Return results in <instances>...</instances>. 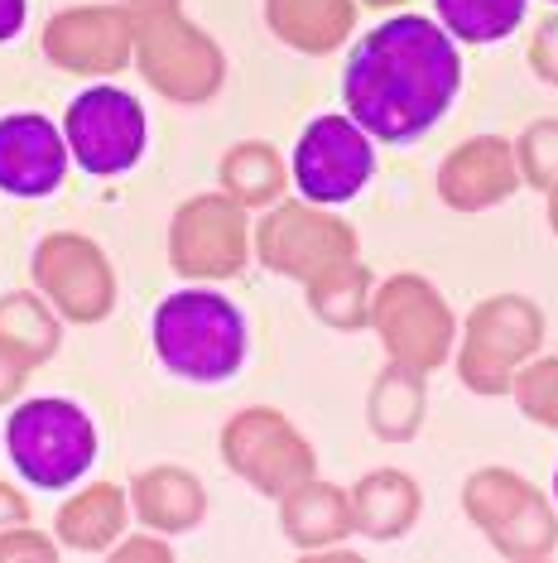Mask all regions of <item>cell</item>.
Returning <instances> with one entry per match:
<instances>
[{"instance_id": "cell-6", "label": "cell", "mask_w": 558, "mask_h": 563, "mask_svg": "<svg viewBox=\"0 0 558 563\" xmlns=\"http://www.w3.org/2000/svg\"><path fill=\"white\" fill-rule=\"evenodd\" d=\"M371 328L390 362L418 376L448 366L458 347V318L448 299L414 271H400L371 289Z\"/></svg>"}, {"instance_id": "cell-27", "label": "cell", "mask_w": 558, "mask_h": 563, "mask_svg": "<svg viewBox=\"0 0 558 563\" xmlns=\"http://www.w3.org/2000/svg\"><path fill=\"white\" fill-rule=\"evenodd\" d=\"M511 400L520 405V415L529 419V424L558 433V356H529L525 366L511 376Z\"/></svg>"}, {"instance_id": "cell-22", "label": "cell", "mask_w": 558, "mask_h": 563, "mask_svg": "<svg viewBox=\"0 0 558 563\" xmlns=\"http://www.w3.org/2000/svg\"><path fill=\"white\" fill-rule=\"evenodd\" d=\"M63 342V318L44 294H0V352H10L24 371H40L58 356Z\"/></svg>"}, {"instance_id": "cell-26", "label": "cell", "mask_w": 558, "mask_h": 563, "mask_svg": "<svg viewBox=\"0 0 558 563\" xmlns=\"http://www.w3.org/2000/svg\"><path fill=\"white\" fill-rule=\"evenodd\" d=\"M525 10L529 0H434V20L448 30V40L472 48L511 40Z\"/></svg>"}, {"instance_id": "cell-33", "label": "cell", "mask_w": 558, "mask_h": 563, "mask_svg": "<svg viewBox=\"0 0 558 563\" xmlns=\"http://www.w3.org/2000/svg\"><path fill=\"white\" fill-rule=\"evenodd\" d=\"M24 380H30V371H24L10 352H0V409H5L10 400H20Z\"/></svg>"}, {"instance_id": "cell-30", "label": "cell", "mask_w": 558, "mask_h": 563, "mask_svg": "<svg viewBox=\"0 0 558 563\" xmlns=\"http://www.w3.org/2000/svg\"><path fill=\"white\" fill-rule=\"evenodd\" d=\"M525 58H529V73H535L539 82L558 87V10L539 24L535 34H529V54Z\"/></svg>"}, {"instance_id": "cell-11", "label": "cell", "mask_w": 558, "mask_h": 563, "mask_svg": "<svg viewBox=\"0 0 558 563\" xmlns=\"http://www.w3.org/2000/svg\"><path fill=\"white\" fill-rule=\"evenodd\" d=\"M376 178V140L361 131L347 111L309 121L289 155V184L303 202L319 208H342Z\"/></svg>"}, {"instance_id": "cell-29", "label": "cell", "mask_w": 558, "mask_h": 563, "mask_svg": "<svg viewBox=\"0 0 558 563\" xmlns=\"http://www.w3.org/2000/svg\"><path fill=\"white\" fill-rule=\"evenodd\" d=\"M20 559H30V563H54V559H58V544L48 540V534L30 530V525H15V530L0 534V563H20Z\"/></svg>"}, {"instance_id": "cell-21", "label": "cell", "mask_w": 558, "mask_h": 563, "mask_svg": "<svg viewBox=\"0 0 558 563\" xmlns=\"http://www.w3.org/2000/svg\"><path fill=\"white\" fill-rule=\"evenodd\" d=\"M279 530L303 554L342 544L351 534V496L337 482H319V477L299 482L289 496H279Z\"/></svg>"}, {"instance_id": "cell-23", "label": "cell", "mask_w": 558, "mask_h": 563, "mask_svg": "<svg viewBox=\"0 0 558 563\" xmlns=\"http://www.w3.org/2000/svg\"><path fill=\"white\" fill-rule=\"evenodd\" d=\"M222 194L236 198L241 208H275L279 198H284L289 188V159L279 155L275 145H265V140H241L222 155Z\"/></svg>"}, {"instance_id": "cell-5", "label": "cell", "mask_w": 558, "mask_h": 563, "mask_svg": "<svg viewBox=\"0 0 558 563\" xmlns=\"http://www.w3.org/2000/svg\"><path fill=\"white\" fill-rule=\"evenodd\" d=\"M467 520L487 534V544L511 563H539L558 549V506L529 477L511 467H477L462 482Z\"/></svg>"}, {"instance_id": "cell-4", "label": "cell", "mask_w": 558, "mask_h": 563, "mask_svg": "<svg viewBox=\"0 0 558 563\" xmlns=\"http://www.w3.org/2000/svg\"><path fill=\"white\" fill-rule=\"evenodd\" d=\"M131 63L140 68V78L174 107H202L226 82V54L183 10H140Z\"/></svg>"}, {"instance_id": "cell-39", "label": "cell", "mask_w": 558, "mask_h": 563, "mask_svg": "<svg viewBox=\"0 0 558 563\" xmlns=\"http://www.w3.org/2000/svg\"><path fill=\"white\" fill-rule=\"evenodd\" d=\"M549 5H558V0H549Z\"/></svg>"}, {"instance_id": "cell-31", "label": "cell", "mask_w": 558, "mask_h": 563, "mask_svg": "<svg viewBox=\"0 0 558 563\" xmlns=\"http://www.w3.org/2000/svg\"><path fill=\"white\" fill-rule=\"evenodd\" d=\"M107 559H116V563H135V559H149V563H169L174 559V549L164 544V534H135V540H116L111 544V554Z\"/></svg>"}, {"instance_id": "cell-34", "label": "cell", "mask_w": 558, "mask_h": 563, "mask_svg": "<svg viewBox=\"0 0 558 563\" xmlns=\"http://www.w3.org/2000/svg\"><path fill=\"white\" fill-rule=\"evenodd\" d=\"M24 20H30V0H0V44L20 40Z\"/></svg>"}, {"instance_id": "cell-35", "label": "cell", "mask_w": 558, "mask_h": 563, "mask_svg": "<svg viewBox=\"0 0 558 563\" xmlns=\"http://www.w3.org/2000/svg\"><path fill=\"white\" fill-rule=\"evenodd\" d=\"M131 15H140V10H179V0H121Z\"/></svg>"}, {"instance_id": "cell-12", "label": "cell", "mask_w": 558, "mask_h": 563, "mask_svg": "<svg viewBox=\"0 0 558 563\" xmlns=\"http://www.w3.org/2000/svg\"><path fill=\"white\" fill-rule=\"evenodd\" d=\"M250 222L246 208L226 194H198L179 202L169 222V265L188 285H222L236 279L250 261Z\"/></svg>"}, {"instance_id": "cell-17", "label": "cell", "mask_w": 558, "mask_h": 563, "mask_svg": "<svg viewBox=\"0 0 558 563\" xmlns=\"http://www.w3.org/2000/svg\"><path fill=\"white\" fill-rule=\"evenodd\" d=\"M131 516L155 534H188L198 530L208 516V492L188 467L179 463H159L131 477Z\"/></svg>"}, {"instance_id": "cell-20", "label": "cell", "mask_w": 558, "mask_h": 563, "mask_svg": "<svg viewBox=\"0 0 558 563\" xmlns=\"http://www.w3.org/2000/svg\"><path fill=\"white\" fill-rule=\"evenodd\" d=\"M125 516H131V492L116 482H87L58 506L54 540L72 554H111V544L125 534Z\"/></svg>"}, {"instance_id": "cell-14", "label": "cell", "mask_w": 558, "mask_h": 563, "mask_svg": "<svg viewBox=\"0 0 558 563\" xmlns=\"http://www.w3.org/2000/svg\"><path fill=\"white\" fill-rule=\"evenodd\" d=\"M44 58L72 78H116L135 58V15L125 5H72L44 24Z\"/></svg>"}, {"instance_id": "cell-15", "label": "cell", "mask_w": 558, "mask_h": 563, "mask_svg": "<svg viewBox=\"0 0 558 563\" xmlns=\"http://www.w3.org/2000/svg\"><path fill=\"white\" fill-rule=\"evenodd\" d=\"M68 140L63 125L44 111H10L0 117V194L5 198H48L68 178Z\"/></svg>"}, {"instance_id": "cell-38", "label": "cell", "mask_w": 558, "mask_h": 563, "mask_svg": "<svg viewBox=\"0 0 558 563\" xmlns=\"http://www.w3.org/2000/svg\"><path fill=\"white\" fill-rule=\"evenodd\" d=\"M554 506H558V467H554Z\"/></svg>"}, {"instance_id": "cell-25", "label": "cell", "mask_w": 558, "mask_h": 563, "mask_svg": "<svg viewBox=\"0 0 558 563\" xmlns=\"http://www.w3.org/2000/svg\"><path fill=\"white\" fill-rule=\"evenodd\" d=\"M371 289H376V275L366 271L361 261L337 265V271H327V275H319V279H309V285H303L313 318L327 323L333 332L371 328Z\"/></svg>"}, {"instance_id": "cell-9", "label": "cell", "mask_w": 558, "mask_h": 563, "mask_svg": "<svg viewBox=\"0 0 558 563\" xmlns=\"http://www.w3.org/2000/svg\"><path fill=\"white\" fill-rule=\"evenodd\" d=\"M222 463L236 472L250 492L270 496H289L299 482L319 477V453L313 443L294 429V419L279 415L275 405H250L236 409L222 429Z\"/></svg>"}, {"instance_id": "cell-36", "label": "cell", "mask_w": 558, "mask_h": 563, "mask_svg": "<svg viewBox=\"0 0 558 563\" xmlns=\"http://www.w3.org/2000/svg\"><path fill=\"white\" fill-rule=\"evenodd\" d=\"M357 5H366V10H400V5H410V0H357Z\"/></svg>"}, {"instance_id": "cell-19", "label": "cell", "mask_w": 558, "mask_h": 563, "mask_svg": "<svg viewBox=\"0 0 558 563\" xmlns=\"http://www.w3.org/2000/svg\"><path fill=\"white\" fill-rule=\"evenodd\" d=\"M347 496H351V534H366V540H376V544L410 534L418 510H424L418 482L410 472H395V467L366 472Z\"/></svg>"}, {"instance_id": "cell-10", "label": "cell", "mask_w": 558, "mask_h": 563, "mask_svg": "<svg viewBox=\"0 0 558 563\" xmlns=\"http://www.w3.org/2000/svg\"><path fill=\"white\" fill-rule=\"evenodd\" d=\"M63 140H68V155L87 178H121L145 159L149 121L140 97H131L125 87L97 82L68 101Z\"/></svg>"}, {"instance_id": "cell-28", "label": "cell", "mask_w": 558, "mask_h": 563, "mask_svg": "<svg viewBox=\"0 0 558 563\" xmlns=\"http://www.w3.org/2000/svg\"><path fill=\"white\" fill-rule=\"evenodd\" d=\"M515 164H520V184H529L535 194H554L558 188V117H539L520 131Z\"/></svg>"}, {"instance_id": "cell-8", "label": "cell", "mask_w": 558, "mask_h": 563, "mask_svg": "<svg viewBox=\"0 0 558 563\" xmlns=\"http://www.w3.org/2000/svg\"><path fill=\"white\" fill-rule=\"evenodd\" d=\"M250 251L270 275H284L294 285H309L337 265L361 261V236L351 222H342L333 208L319 202H275L265 208L260 227L250 232Z\"/></svg>"}, {"instance_id": "cell-32", "label": "cell", "mask_w": 558, "mask_h": 563, "mask_svg": "<svg viewBox=\"0 0 558 563\" xmlns=\"http://www.w3.org/2000/svg\"><path fill=\"white\" fill-rule=\"evenodd\" d=\"M15 525H30V501H24L15 486L0 482V534L15 530Z\"/></svg>"}, {"instance_id": "cell-18", "label": "cell", "mask_w": 558, "mask_h": 563, "mask_svg": "<svg viewBox=\"0 0 558 563\" xmlns=\"http://www.w3.org/2000/svg\"><path fill=\"white\" fill-rule=\"evenodd\" d=\"M357 10V0H265V24L284 48L323 58L351 40Z\"/></svg>"}, {"instance_id": "cell-7", "label": "cell", "mask_w": 558, "mask_h": 563, "mask_svg": "<svg viewBox=\"0 0 558 563\" xmlns=\"http://www.w3.org/2000/svg\"><path fill=\"white\" fill-rule=\"evenodd\" d=\"M544 352V313L525 294H491L481 299L458 332V376L477 395H505L511 376L529 356Z\"/></svg>"}, {"instance_id": "cell-1", "label": "cell", "mask_w": 558, "mask_h": 563, "mask_svg": "<svg viewBox=\"0 0 558 563\" xmlns=\"http://www.w3.org/2000/svg\"><path fill=\"white\" fill-rule=\"evenodd\" d=\"M462 54L438 20L395 10L366 30L342 68V107L376 145H414L453 111Z\"/></svg>"}, {"instance_id": "cell-24", "label": "cell", "mask_w": 558, "mask_h": 563, "mask_svg": "<svg viewBox=\"0 0 558 563\" xmlns=\"http://www.w3.org/2000/svg\"><path fill=\"white\" fill-rule=\"evenodd\" d=\"M424 415H428L424 376L390 362L376 376L371 400H366V424H371V433L380 443H410L414 433L424 429Z\"/></svg>"}, {"instance_id": "cell-3", "label": "cell", "mask_w": 558, "mask_h": 563, "mask_svg": "<svg viewBox=\"0 0 558 563\" xmlns=\"http://www.w3.org/2000/svg\"><path fill=\"white\" fill-rule=\"evenodd\" d=\"M97 424L63 395H30L5 419V457L40 492H68L97 463Z\"/></svg>"}, {"instance_id": "cell-37", "label": "cell", "mask_w": 558, "mask_h": 563, "mask_svg": "<svg viewBox=\"0 0 558 563\" xmlns=\"http://www.w3.org/2000/svg\"><path fill=\"white\" fill-rule=\"evenodd\" d=\"M549 232L558 236V188H554V194H549Z\"/></svg>"}, {"instance_id": "cell-16", "label": "cell", "mask_w": 558, "mask_h": 563, "mask_svg": "<svg viewBox=\"0 0 558 563\" xmlns=\"http://www.w3.org/2000/svg\"><path fill=\"white\" fill-rule=\"evenodd\" d=\"M520 188L515 145L505 135H472L438 164V198L453 212H491Z\"/></svg>"}, {"instance_id": "cell-2", "label": "cell", "mask_w": 558, "mask_h": 563, "mask_svg": "<svg viewBox=\"0 0 558 563\" xmlns=\"http://www.w3.org/2000/svg\"><path fill=\"white\" fill-rule=\"evenodd\" d=\"M149 347L169 376L188 386H222L250 356L246 313L212 285H188L149 313Z\"/></svg>"}, {"instance_id": "cell-13", "label": "cell", "mask_w": 558, "mask_h": 563, "mask_svg": "<svg viewBox=\"0 0 558 563\" xmlns=\"http://www.w3.org/2000/svg\"><path fill=\"white\" fill-rule=\"evenodd\" d=\"M34 289L54 303L63 323H107L116 309V271L107 251L82 232H48L30 255Z\"/></svg>"}]
</instances>
